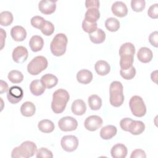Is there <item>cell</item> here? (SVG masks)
<instances>
[{"label":"cell","mask_w":158,"mask_h":158,"mask_svg":"<svg viewBox=\"0 0 158 158\" xmlns=\"http://www.w3.org/2000/svg\"><path fill=\"white\" fill-rule=\"evenodd\" d=\"M102 119L98 115H91L88 117L84 122L85 128L90 131L97 130L102 125Z\"/></svg>","instance_id":"obj_10"},{"label":"cell","mask_w":158,"mask_h":158,"mask_svg":"<svg viewBox=\"0 0 158 158\" xmlns=\"http://www.w3.org/2000/svg\"><path fill=\"white\" fill-rule=\"evenodd\" d=\"M134 60V56H121L120 59V66L121 69L127 70L132 67V64Z\"/></svg>","instance_id":"obj_34"},{"label":"cell","mask_w":158,"mask_h":158,"mask_svg":"<svg viewBox=\"0 0 158 158\" xmlns=\"http://www.w3.org/2000/svg\"><path fill=\"white\" fill-rule=\"evenodd\" d=\"M28 52L26 48L22 46L16 47L12 52V59L17 64L23 63L27 59Z\"/></svg>","instance_id":"obj_11"},{"label":"cell","mask_w":158,"mask_h":158,"mask_svg":"<svg viewBox=\"0 0 158 158\" xmlns=\"http://www.w3.org/2000/svg\"><path fill=\"white\" fill-rule=\"evenodd\" d=\"M123 85L118 81H112L109 87L110 103L114 107H120L124 101V95L123 93Z\"/></svg>","instance_id":"obj_3"},{"label":"cell","mask_w":158,"mask_h":158,"mask_svg":"<svg viewBox=\"0 0 158 158\" xmlns=\"http://www.w3.org/2000/svg\"><path fill=\"white\" fill-rule=\"evenodd\" d=\"M97 27H98V24L96 22H94V23L89 22L86 21L85 19H84L82 22L83 30L85 32L89 34H91L94 31H95L97 30Z\"/></svg>","instance_id":"obj_36"},{"label":"cell","mask_w":158,"mask_h":158,"mask_svg":"<svg viewBox=\"0 0 158 158\" xmlns=\"http://www.w3.org/2000/svg\"><path fill=\"white\" fill-rule=\"evenodd\" d=\"M114 15L118 17H125L128 14V8L126 4L122 1L115 2L111 7Z\"/></svg>","instance_id":"obj_13"},{"label":"cell","mask_w":158,"mask_h":158,"mask_svg":"<svg viewBox=\"0 0 158 158\" xmlns=\"http://www.w3.org/2000/svg\"><path fill=\"white\" fill-rule=\"evenodd\" d=\"M127 147L121 143L114 145L110 151L111 156L114 158H125L127 155Z\"/></svg>","instance_id":"obj_15"},{"label":"cell","mask_w":158,"mask_h":158,"mask_svg":"<svg viewBox=\"0 0 158 158\" xmlns=\"http://www.w3.org/2000/svg\"><path fill=\"white\" fill-rule=\"evenodd\" d=\"M129 106L132 114L138 117H143L146 112V107L141 97L133 96L129 101Z\"/></svg>","instance_id":"obj_6"},{"label":"cell","mask_w":158,"mask_h":158,"mask_svg":"<svg viewBox=\"0 0 158 158\" xmlns=\"http://www.w3.org/2000/svg\"><path fill=\"white\" fill-rule=\"evenodd\" d=\"M48 65V62L46 57L43 56L35 57L28 64V72L31 75H37L44 70Z\"/></svg>","instance_id":"obj_5"},{"label":"cell","mask_w":158,"mask_h":158,"mask_svg":"<svg viewBox=\"0 0 158 158\" xmlns=\"http://www.w3.org/2000/svg\"><path fill=\"white\" fill-rule=\"evenodd\" d=\"M88 102L89 107L93 110H98L102 106V99L96 94L91 95L88 98Z\"/></svg>","instance_id":"obj_30"},{"label":"cell","mask_w":158,"mask_h":158,"mask_svg":"<svg viewBox=\"0 0 158 158\" xmlns=\"http://www.w3.org/2000/svg\"><path fill=\"white\" fill-rule=\"evenodd\" d=\"M146 6L144 0H131V7L135 12H141Z\"/></svg>","instance_id":"obj_38"},{"label":"cell","mask_w":158,"mask_h":158,"mask_svg":"<svg viewBox=\"0 0 158 158\" xmlns=\"http://www.w3.org/2000/svg\"><path fill=\"white\" fill-rule=\"evenodd\" d=\"M90 40L94 44H100L104 41L106 39V33L101 28L97 30L89 35Z\"/></svg>","instance_id":"obj_26"},{"label":"cell","mask_w":158,"mask_h":158,"mask_svg":"<svg viewBox=\"0 0 158 158\" xmlns=\"http://www.w3.org/2000/svg\"><path fill=\"white\" fill-rule=\"evenodd\" d=\"M9 90L8 89V85L7 83L3 81L2 80H1V87H0V93L2 94L4 92L7 91Z\"/></svg>","instance_id":"obj_46"},{"label":"cell","mask_w":158,"mask_h":158,"mask_svg":"<svg viewBox=\"0 0 158 158\" xmlns=\"http://www.w3.org/2000/svg\"><path fill=\"white\" fill-rule=\"evenodd\" d=\"M149 41L151 44L156 48L158 46V32L155 31L151 33L149 36Z\"/></svg>","instance_id":"obj_42"},{"label":"cell","mask_w":158,"mask_h":158,"mask_svg":"<svg viewBox=\"0 0 158 158\" xmlns=\"http://www.w3.org/2000/svg\"><path fill=\"white\" fill-rule=\"evenodd\" d=\"M68 40L64 33H57L52 39L50 44L52 54L56 56H61L66 51Z\"/></svg>","instance_id":"obj_4"},{"label":"cell","mask_w":158,"mask_h":158,"mask_svg":"<svg viewBox=\"0 0 158 158\" xmlns=\"http://www.w3.org/2000/svg\"><path fill=\"white\" fill-rule=\"evenodd\" d=\"M145 130L144 123L140 120H133L128 128V131L132 135H138L142 133Z\"/></svg>","instance_id":"obj_17"},{"label":"cell","mask_w":158,"mask_h":158,"mask_svg":"<svg viewBox=\"0 0 158 158\" xmlns=\"http://www.w3.org/2000/svg\"><path fill=\"white\" fill-rule=\"evenodd\" d=\"M85 6L87 9L96 8L99 9V1L98 0H87L85 2Z\"/></svg>","instance_id":"obj_45"},{"label":"cell","mask_w":158,"mask_h":158,"mask_svg":"<svg viewBox=\"0 0 158 158\" xmlns=\"http://www.w3.org/2000/svg\"><path fill=\"white\" fill-rule=\"evenodd\" d=\"M137 57L140 62L143 63H148L152 59V52L148 48L142 47L138 51Z\"/></svg>","instance_id":"obj_16"},{"label":"cell","mask_w":158,"mask_h":158,"mask_svg":"<svg viewBox=\"0 0 158 158\" xmlns=\"http://www.w3.org/2000/svg\"><path fill=\"white\" fill-rule=\"evenodd\" d=\"M41 81L43 83L44 86L48 89H51L56 86L58 83L57 78L55 75L51 73H46L42 76Z\"/></svg>","instance_id":"obj_25"},{"label":"cell","mask_w":158,"mask_h":158,"mask_svg":"<svg viewBox=\"0 0 158 158\" xmlns=\"http://www.w3.org/2000/svg\"><path fill=\"white\" fill-rule=\"evenodd\" d=\"M77 79L79 83L86 85L92 81L93 74L88 70L82 69L77 73Z\"/></svg>","instance_id":"obj_23"},{"label":"cell","mask_w":158,"mask_h":158,"mask_svg":"<svg viewBox=\"0 0 158 158\" xmlns=\"http://www.w3.org/2000/svg\"><path fill=\"white\" fill-rule=\"evenodd\" d=\"M13 15L9 11H3L0 14V23L2 26H9L13 22Z\"/></svg>","instance_id":"obj_32"},{"label":"cell","mask_w":158,"mask_h":158,"mask_svg":"<svg viewBox=\"0 0 158 158\" xmlns=\"http://www.w3.org/2000/svg\"><path fill=\"white\" fill-rule=\"evenodd\" d=\"M40 30L44 35L50 36L54 31V26L52 24V23L45 20Z\"/></svg>","instance_id":"obj_35"},{"label":"cell","mask_w":158,"mask_h":158,"mask_svg":"<svg viewBox=\"0 0 158 158\" xmlns=\"http://www.w3.org/2000/svg\"><path fill=\"white\" fill-rule=\"evenodd\" d=\"M56 1L42 0L40 1L38 4V9L44 14L49 15L51 14L56 10Z\"/></svg>","instance_id":"obj_12"},{"label":"cell","mask_w":158,"mask_h":158,"mask_svg":"<svg viewBox=\"0 0 158 158\" xmlns=\"http://www.w3.org/2000/svg\"><path fill=\"white\" fill-rule=\"evenodd\" d=\"M46 87L44 86L43 83L41 80H33L30 85V90L31 93L35 96H40L45 91Z\"/></svg>","instance_id":"obj_19"},{"label":"cell","mask_w":158,"mask_h":158,"mask_svg":"<svg viewBox=\"0 0 158 158\" xmlns=\"http://www.w3.org/2000/svg\"><path fill=\"white\" fill-rule=\"evenodd\" d=\"M37 152V147L32 141H26L19 146L15 147L12 151V158H28L32 157Z\"/></svg>","instance_id":"obj_2"},{"label":"cell","mask_w":158,"mask_h":158,"mask_svg":"<svg viewBox=\"0 0 158 158\" xmlns=\"http://www.w3.org/2000/svg\"><path fill=\"white\" fill-rule=\"evenodd\" d=\"M100 17V12L98 9L90 8L88 9L85 14V19L89 22H96Z\"/></svg>","instance_id":"obj_29"},{"label":"cell","mask_w":158,"mask_h":158,"mask_svg":"<svg viewBox=\"0 0 158 158\" xmlns=\"http://www.w3.org/2000/svg\"><path fill=\"white\" fill-rule=\"evenodd\" d=\"M44 20H45L44 19L43 17H42L41 16H38V15H35L31 19L30 22H31V25L33 27H35L36 28L40 29L43 23H44Z\"/></svg>","instance_id":"obj_40"},{"label":"cell","mask_w":158,"mask_h":158,"mask_svg":"<svg viewBox=\"0 0 158 158\" xmlns=\"http://www.w3.org/2000/svg\"><path fill=\"white\" fill-rule=\"evenodd\" d=\"M117 128L112 125L102 127L100 131V136L104 139H110L117 133Z\"/></svg>","instance_id":"obj_21"},{"label":"cell","mask_w":158,"mask_h":158,"mask_svg":"<svg viewBox=\"0 0 158 158\" xmlns=\"http://www.w3.org/2000/svg\"><path fill=\"white\" fill-rule=\"evenodd\" d=\"M148 14L152 19H157L158 17V4L157 3L151 5L149 7Z\"/></svg>","instance_id":"obj_41"},{"label":"cell","mask_w":158,"mask_h":158,"mask_svg":"<svg viewBox=\"0 0 158 158\" xmlns=\"http://www.w3.org/2000/svg\"><path fill=\"white\" fill-rule=\"evenodd\" d=\"M70 96L67 91L58 89L52 94L51 109L55 114H60L65 110L67 103L69 101Z\"/></svg>","instance_id":"obj_1"},{"label":"cell","mask_w":158,"mask_h":158,"mask_svg":"<svg viewBox=\"0 0 158 158\" xmlns=\"http://www.w3.org/2000/svg\"><path fill=\"white\" fill-rule=\"evenodd\" d=\"M1 49H2L4 47V40L6 39V31H4L3 30L2 28H1Z\"/></svg>","instance_id":"obj_47"},{"label":"cell","mask_w":158,"mask_h":158,"mask_svg":"<svg viewBox=\"0 0 158 158\" xmlns=\"http://www.w3.org/2000/svg\"><path fill=\"white\" fill-rule=\"evenodd\" d=\"M120 75L122 78L125 80H131L136 75V69L134 67H131L130 69L127 70H120Z\"/></svg>","instance_id":"obj_37"},{"label":"cell","mask_w":158,"mask_h":158,"mask_svg":"<svg viewBox=\"0 0 158 158\" xmlns=\"http://www.w3.org/2000/svg\"><path fill=\"white\" fill-rule=\"evenodd\" d=\"M58 126L60 130L63 131H70L76 130L78 126L77 120L70 116L61 118L58 122Z\"/></svg>","instance_id":"obj_8"},{"label":"cell","mask_w":158,"mask_h":158,"mask_svg":"<svg viewBox=\"0 0 158 158\" xmlns=\"http://www.w3.org/2000/svg\"><path fill=\"white\" fill-rule=\"evenodd\" d=\"M135 53V47L131 43H125L123 44L119 49V56H133Z\"/></svg>","instance_id":"obj_27"},{"label":"cell","mask_w":158,"mask_h":158,"mask_svg":"<svg viewBox=\"0 0 158 158\" xmlns=\"http://www.w3.org/2000/svg\"><path fill=\"white\" fill-rule=\"evenodd\" d=\"M10 35L14 41H22L27 37V31L23 27L16 25L11 28Z\"/></svg>","instance_id":"obj_14"},{"label":"cell","mask_w":158,"mask_h":158,"mask_svg":"<svg viewBox=\"0 0 158 158\" xmlns=\"http://www.w3.org/2000/svg\"><path fill=\"white\" fill-rule=\"evenodd\" d=\"M131 158H146V155L145 154V152L140 149H135L133 151H132L131 154L130 156Z\"/></svg>","instance_id":"obj_44"},{"label":"cell","mask_w":158,"mask_h":158,"mask_svg":"<svg viewBox=\"0 0 158 158\" xmlns=\"http://www.w3.org/2000/svg\"><path fill=\"white\" fill-rule=\"evenodd\" d=\"M94 69L96 73L101 76L106 75L110 72V67L107 62L102 60L97 61L94 65Z\"/></svg>","instance_id":"obj_22"},{"label":"cell","mask_w":158,"mask_h":158,"mask_svg":"<svg viewBox=\"0 0 158 158\" xmlns=\"http://www.w3.org/2000/svg\"><path fill=\"white\" fill-rule=\"evenodd\" d=\"M38 129L43 133H49L54 130V124L53 122L48 119L41 120L38 125Z\"/></svg>","instance_id":"obj_28"},{"label":"cell","mask_w":158,"mask_h":158,"mask_svg":"<svg viewBox=\"0 0 158 158\" xmlns=\"http://www.w3.org/2000/svg\"><path fill=\"white\" fill-rule=\"evenodd\" d=\"M71 109L73 114L76 115H82L86 110V106L83 100L77 99L73 102Z\"/></svg>","instance_id":"obj_20"},{"label":"cell","mask_w":158,"mask_h":158,"mask_svg":"<svg viewBox=\"0 0 158 158\" xmlns=\"http://www.w3.org/2000/svg\"><path fill=\"white\" fill-rule=\"evenodd\" d=\"M105 26L107 30L114 32L117 31L120 28V22L116 19L114 17H110L107 19L105 22Z\"/></svg>","instance_id":"obj_31"},{"label":"cell","mask_w":158,"mask_h":158,"mask_svg":"<svg viewBox=\"0 0 158 158\" xmlns=\"http://www.w3.org/2000/svg\"><path fill=\"white\" fill-rule=\"evenodd\" d=\"M23 96V91L22 89L18 86H13L7 91V98L8 101L13 104L20 102Z\"/></svg>","instance_id":"obj_9"},{"label":"cell","mask_w":158,"mask_h":158,"mask_svg":"<svg viewBox=\"0 0 158 158\" xmlns=\"http://www.w3.org/2000/svg\"><path fill=\"white\" fill-rule=\"evenodd\" d=\"M151 80L154 81L155 83H157V70L152 72L151 73Z\"/></svg>","instance_id":"obj_48"},{"label":"cell","mask_w":158,"mask_h":158,"mask_svg":"<svg viewBox=\"0 0 158 158\" xmlns=\"http://www.w3.org/2000/svg\"><path fill=\"white\" fill-rule=\"evenodd\" d=\"M44 46L43 38L38 35L33 36L29 41V46L32 51L38 52L42 49Z\"/></svg>","instance_id":"obj_18"},{"label":"cell","mask_w":158,"mask_h":158,"mask_svg":"<svg viewBox=\"0 0 158 158\" xmlns=\"http://www.w3.org/2000/svg\"><path fill=\"white\" fill-rule=\"evenodd\" d=\"M8 79L13 83H19L23 81V75L21 72L17 70H13L9 72Z\"/></svg>","instance_id":"obj_33"},{"label":"cell","mask_w":158,"mask_h":158,"mask_svg":"<svg viewBox=\"0 0 158 158\" xmlns=\"http://www.w3.org/2000/svg\"><path fill=\"white\" fill-rule=\"evenodd\" d=\"M132 120H133V119H131L130 118H127V117L122 119L120 122V125L121 128L124 131H128L129 125Z\"/></svg>","instance_id":"obj_43"},{"label":"cell","mask_w":158,"mask_h":158,"mask_svg":"<svg viewBox=\"0 0 158 158\" xmlns=\"http://www.w3.org/2000/svg\"><path fill=\"white\" fill-rule=\"evenodd\" d=\"M36 111V107L35 104L30 101L25 102L20 107V112L22 115L25 117L33 116Z\"/></svg>","instance_id":"obj_24"},{"label":"cell","mask_w":158,"mask_h":158,"mask_svg":"<svg viewBox=\"0 0 158 158\" xmlns=\"http://www.w3.org/2000/svg\"><path fill=\"white\" fill-rule=\"evenodd\" d=\"M52 152L46 148H41L36 152L37 158H52Z\"/></svg>","instance_id":"obj_39"},{"label":"cell","mask_w":158,"mask_h":158,"mask_svg":"<svg viewBox=\"0 0 158 158\" xmlns=\"http://www.w3.org/2000/svg\"><path fill=\"white\" fill-rule=\"evenodd\" d=\"M60 144L64 151L73 152L77 149L78 146V140L74 135H66L62 138Z\"/></svg>","instance_id":"obj_7"}]
</instances>
